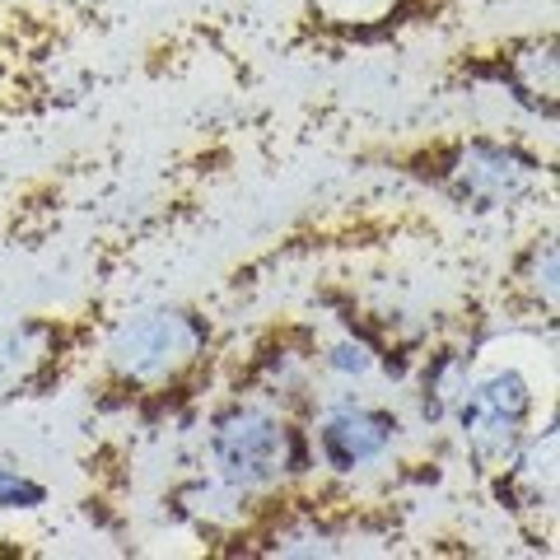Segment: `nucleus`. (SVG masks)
<instances>
[{"mask_svg": "<svg viewBox=\"0 0 560 560\" xmlns=\"http://www.w3.org/2000/svg\"><path fill=\"white\" fill-rule=\"evenodd\" d=\"M504 80H510V90L533 103V108H547L556 103V38H533L514 47L510 57H504Z\"/></svg>", "mask_w": 560, "mask_h": 560, "instance_id": "7", "label": "nucleus"}, {"mask_svg": "<svg viewBox=\"0 0 560 560\" xmlns=\"http://www.w3.org/2000/svg\"><path fill=\"white\" fill-rule=\"evenodd\" d=\"M407 5L411 0H308V14L313 24L331 33H378Z\"/></svg>", "mask_w": 560, "mask_h": 560, "instance_id": "10", "label": "nucleus"}, {"mask_svg": "<svg viewBox=\"0 0 560 560\" xmlns=\"http://www.w3.org/2000/svg\"><path fill=\"white\" fill-rule=\"evenodd\" d=\"M210 467L257 495L308 471V440L267 401H234L210 420Z\"/></svg>", "mask_w": 560, "mask_h": 560, "instance_id": "1", "label": "nucleus"}, {"mask_svg": "<svg viewBox=\"0 0 560 560\" xmlns=\"http://www.w3.org/2000/svg\"><path fill=\"white\" fill-rule=\"evenodd\" d=\"M313 444H318V458L350 477L360 467H374L378 458H388L397 444V416L374 407V401H355L341 397L323 407L318 425H313Z\"/></svg>", "mask_w": 560, "mask_h": 560, "instance_id": "3", "label": "nucleus"}, {"mask_svg": "<svg viewBox=\"0 0 560 560\" xmlns=\"http://www.w3.org/2000/svg\"><path fill=\"white\" fill-rule=\"evenodd\" d=\"M323 364H327V370L337 374V378H370V374L378 370V350L364 341V337H355V331H341V337L327 346Z\"/></svg>", "mask_w": 560, "mask_h": 560, "instance_id": "13", "label": "nucleus"}, {"mask_svg": "<svg viewBox=\"0 0 560 560\" xmlns=\"http://www.w3.org/2000/svg\"><path fill=\"white\" fill-rule=\"evenodd\" d=\"M47 504V486L33 481L20 467H0V510L10 514H33Z\"/></svg>", "mask_w": 560, "mask_h": 560, "instance_id": "15", "label": "nucleus"}, {"mask_svg": "<svg viewBox=\"0 0 560 560\" xmlns=\"http://www.w3.org/2000/svg\"><path fill=\"white\" fill-rule=\"evenodd\" d=\"M183 514H191L206 528H234V523L248 518V490H238L234 481H224L220 471H210L206 481L183 486Z\"/></svg>", "mask_w": 560, "mask_h": 560, "instance_id": "8", "label": "nucleus"}, {"mask_svg": "<svg viewBox=\"0 0 560 560\" xmlns=\"http://www.w3.org/2000/svg\"><path fill=\"white\" fill-rule=\"evenodd\" d=\"M47 337L51 331L38 327V323H24L0 337V378H28L33 364H43L51 350H47Z\"/></svg>", "mask_w": 560, "mask_h": 560, "instance_id": "12", "label": "nucleus"}, {"mask_svg": "<svg viewBox=\"0 0 560 560\" xmlns=\"http://www.w3.org/2000/svg\"><path fill=\"white\" fill-rule=\"evenodd\" d=\"M210 331L187 308H150L117 327L108 341V370L121 388H164L178 383L206 355Z\"/></svg>", "mask_w": 560, "mask_h": 560, "instance_id": "2", "label": "nucleus"}, {"mask_svg": "<svg viewBox=\"0 0 560 560\" xmlns=\"http://www.w3.org/2000/svg\"><path fill=\"white\" fill-rule=\"evenodd\" d=\"M537 407L533 378L518 370V364H486V370H471V383L458 401L453 416H486V420H504V425H523Z\"/></svg>", "mask_w": 560, "mask_h": 560, "instance_id": "6", "label": "nucleus"}, {"mask_svg": "<svg viewBox=\"0 0 560 560\" xmlns=\"http://www.w3.org/2000/svg\"><path fill=\"white\" fill-rule=\"evenodd\" d=\"M276 556H337V533L323 528V523H290V528L276 533Z\"/></svg>", "mask_w": 560, "mask_h": 560, "instance_id": "14", "label": "nucleus"}, {"mask_svg": "<svg viewBox=\"0 0 560 560\" xmlns=\"http://www.w3.org/2000/svg\"><path fill=\"white\" fill-rule=\"evenodd\" d=\"M500 495L518 518L556 514V425L518 440L514 458L500 467Z\"/></svg>", "mask_w": 560, "mask_h": 560, "instance_id": "5", "label": "nucleus"}, {"mask_svg": "<svg viewBox=\"0 0 560 560\" xmlns=\"http://www.w3.org/2000/svg\"><path fill=\"white\" fill-rule=\"evenodd\" d=\"M471 383V360L458 355V350H440L425 364V378H420V407H425V420H448L458 411V401Z\"/></svg>", "mask_w": 560, "mask_h": 560, "instance_id": "9", "label": "nucleus"}, {"mask_svg": "<svg viewBox=\"0 0 560 560\" xmlns=\"http://www.w3.org/2000/svg\"><path fill=\"white\" fill-rule=\"evenodd\" d=\"M518 290L528 294L533 308L556 313V238H537L528 257L518 261Z\"/></svg>", "mask_w": 560, "mask_h": 560, "instance_id": "11", "label": "nucleus"}, {"mask_svg": "<svg viewBox=\"0 0 560 560\" xmlns=\"http://www.w3.org/2000/svg\"><path fill=\"white\" fill-rule=\"evenodd\" d=\"M448 187L477 210H500L533 187V160L500 140H467L448 164Z\"/></svg>", "mask_w": 560, "mask_h": 560, "instance_id": "4", "label": "nucleus"}]
</instances>
